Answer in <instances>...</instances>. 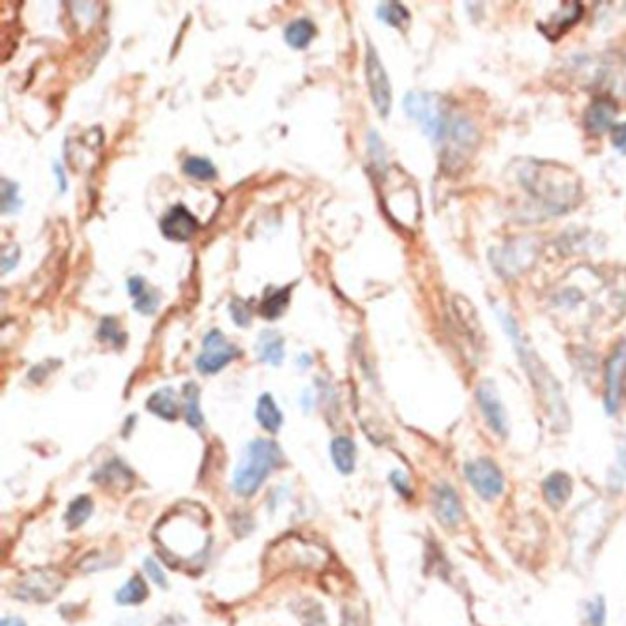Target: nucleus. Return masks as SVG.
<instances>
[{
  "label": "nucleus",
  "instance_id": "nucleus-26",
  "mask_svg": "<svg viewBox=\"0 0 626 626\" xmlns=\"http://www.w3.org/2000/svg\"><path fill=\"white\" fill-rule=\"evenodd\" d=\"M127 287H129L131 298L135 300V309L138 313L153 314L157 311L158 296L155 292H149L146 281L135 276L127 281Z\"/></svg>",
  "mask_w": 626,
  "mask_h": 626
},
{
  "label": "nucleus",
  "instance_id": "nucleus-11",
  "mask_svg": "<svg viewBox=\"0 0 626 626\" xmlns=\"http://www.w3.org/2000/svg\"><path fill=\"white\" fill-rule=\"evenodd\" d=\"M476 140H478V133L470 120L463 116L452 118V122L448 125L447 135L443 138V142H447L443 164H447L448 168L456 169V171L461 169V166L469 160L470 153L474 151Z\"/></svg>",
  "mask_w": 626,
  "mask_h": 626
},
{
  "label": "nucleus",
  "instance_id": "nucleus-10",
  "mask_svg": "<svg viewBox=\"0 0 626 626\" xmlns=\"http://www.w3.org/2000/svg\"><path fill=\"white\" fill-rule=\"evenodd\" d=\"M465 478L472 491L485 502L498 500L505 491V476L502 469L489 458L472 459L465 463Z\"/></svg>",
  "mask_w": 626,
  "mask_h": 626
},
{
  "label": "nucleus",
  "instance_id": "nucleus-38",
  "mask_svg": "<svg viewBox=\"0 0 626 626\" xmlns=\"http://www.w3.org/2000/svg\"><path fill=\"white\" fill-rule=\"evenodd\" d=\"M100 338L105 342H111L112 346H122L125 335L120 333V327L112 318H105L101 322Z\"/></svg>",
  "mask_w": 626,
  "mask_h": 626
},
{
  "label": "nucleus",
  "instance_id": "nucleus-40",
  "mask_svg": "<svg viewBox=\"0 0 626 626\" xmlns=\"http://www.w3.org/2000/svg\"><path fill=\"white\" fill-rule=\"evenodd\" d=\"M144 570H146L147 577H149L151 581L155 582L157 586H162V588H168V579H166V573H164V570H162V566L158 564L157 560H144Z\"/></svg>",
  "mask_w": 626,
  "mask_h": 626
},
{
  "label": "nucleus",
  "instance_id": "nucleus-16",
  "mask_svg": "<svg viewBox=\"0 0 626 626\" xmlns=\"http://www.w3.org/2000/svg\"><path fill=\"white\" fill-rule=\"evenodd\" d=\"M432 511L436 515L437 522L447 529L458 527L463 522V515H465L458 492L448 483H439L434 487Z\"/></svg>",
  "mask_w": 626,
  "mask_h": 626
},
{
  "label": "nucleus",
  "instance_id": "nucleus-9",
  "mask_svg": "<svg viewBox=\"0 0 626 626\" xmlns=\"http://www.w3.org/2000/svg\"><path fill=\"white\" fill-rule=\"evenodd\" d=\"M65 588V577L50 568H35L17 582L13 597L24 603H48Z\"/></svg>",
  "mask_w": 626,
  "mask_h": 626
},
{
  "label": "nucleus",
  "instance_id": "nucleus-42",
  "mask_svg": "<svg viewBox=\"0 0 626 626\" xmlns=\"http://www.w3.org/2000/svg\"><path fill=\"white\" fill-rule=\"evenodd\" d=\"M612 144L619 153L626 155V122L619 123L612 129Z\"/></svg>",
  "mask_w": 626,
  "mask_h": 626
},
{
  "label": "nucleus",
  "instance_id": "nucleus-6",
  "mask_svg": "<svg viewBox=\"0 0 626 626\" xmlns=\"http://www.w3.org/2000/svg\"><path fill=\"white\" fill-rule=\"evenodd\" d=\"M324 562L325 549L318 548L300 535H289L278 540L267 555V566L280 571L311 570L322 566Z\"/></svg>",
  "mask_w": 626,
  "mask_h": 626
},
{
  "label": "nucleus",
  "instance_id": "nucleus-37",
  "mask_svg": "<svg viewBox=\"0 0 626 626\" xmlns=\"http://www.w3.org/2000/svg\"><path fill=\"white\" fill-rule=\"evenodd\" d=\"M19 206H21V201H19L17 186L10 180H2V210L4 213L15 212L19 210Z\"/></svg>",
  "mask_w": 626,
  "mask_h": 626
},
{
  "label": "nucleus",
  "instance_id": "nucleus-25",
  "mask_svg": "<svg viewBox=\"0 0 626 626\" xmlns=\"http://www.w3.org/2000/svg\"><path fill=\"white\" fill-rule=\"evenodd\" d=\"M258 355L263 362L272 364V366H280L283 357H285L283 338L274 331H263L259 335Z\"/></svg>",
  "mask_w": 626,
  "mask_h": 626
},
{
  "label": "nucleus",
  "instance_id": "nucleus-2",
  "mask_svg": "<svg viewBox=\"0 0 626 626\" xmlns=\"http://www.w3.org/2000/svg\"><path fill=\"white\" fill-rule=\"evenodd\" d=\"M518 180L551 213L568 212L581 199V180L570 168L557 162H524L518 169Z\"/></svg>",
  "mask_w": 626,
  "mask_h": 626
},
{
  "label": "nucleus",
  "instance_id": "nucleus-36",
  "mask_svg": "<svg viewBox=\"0 0 626 626\" xmlns=\"http://www.w3.org/2000/svg\"><path fill=\"white\" fill-rule=\"evenodd\" d=\"M588 626H606V603L603 597H595L586 604Z\"/></svg>",
  "mask_w": 626,
  "mask_h": 626
},
{
  "label": "nucleus",
  "instance_id": "nucleus-28",
  "mask_svg": "<svg viewBox=\"0 0 626 626\" xmlns=\"http://www.w3.org/2000/svg\"><path fill=\"white\" fill-rule=\"evenodd\" d=\"M314 35H316V26L309 19H296L285 30V41L292 48L302 50L313 41Z\"/></svg>",
  "mask_w": 626,
  "mask_h": 626
},
{
  "label": "nucleus",
  "instance_id": "nucleus-20",
  "mask_svg": "<svg viewBox=\"0 0 626 626\" xmlns=\"http://www.w3.org/2000/svg\"><path fill=\"white\" fill-rule=\"evenodd\" d=\"M582 6L577 2L562 4L559 12L553 13L548 23L540 24V30L548 35L551 41H557L560 35L566 34L573 24L579 23L582 19Z\"/></svg>",
  "mask_w": 626,
  "mask_h": 626
},
{
  "label": "nucleus",
  "instance_id": "nucleus-21",
  "mask_svg": "<svg viewBox=\"0 0 626 626\" xmlns=\"http://www.w3.org/2000/svg\"><path fill=\"white\" fill-rule=\"evenodd\" d=\"M542 494L544 500L549 507L553 509H562L564 505L570 502L571 494H573V481L570 474L566 472H553L542 483Z\"/></svg>",
  "mask_w": 626,
  "mask_h": 626
},
{
  "label": "nucleus",
  "instance_id": "nucleus-41",
  "mask_svg": "<svg viewBox=\"0 0 626 626\" xmlns=\"http://www.w3.org/2000/svg\"><path fill=\"white\" fill-rule=\"evenodd\" d=\"M230 313L235 320V324L245 327L250 322V309L243 300H234L230 303Z\"/></svg>",
  "mask_w": 626,
  "mask_h": 626
},
{
  "label": "nucleus",
  "instance_id": "nucleus-27",
  "mask_svg": "<svg viewBox=\"0 0 626 626\" xmlns=\"http://www.w3.org/2000/svg\"><path fill=\"white\" fill-rule=\"evenodd\" d=\"M147 597H149V588H147L146 581L140 575H135L118 590L116 603L122 606H136V604L144 603Z\"/></svg>",
  "mask_w": 626,
  "mask_h": 626
},
{
  "label": "nucleus",
  "instance_id": "nucleus-19",
  "mask_svg": "<svg viewBox=\"0 0 626 626\" xmlns=\"http://www.w3.org/2000/svg\"><path fill=\"white\" fill-rule=\"evenodd\" d=\"M94 481L100 483L101 487L125 492L135 483V472L120 459H112L94 474Z\"/></svg>",
  "mask_w": 626,
  "mask_h": 626
},
{
  "label": "nucleus",
  "instance_id": "nucleus-32",
  "mask_svg": "<svg viewBox=\"0 0 626 626\" xmlns=\"http://www.w3.org/2000/svg\"><path fill=\"white\" fill-rule=\"evenodd\" d=\"M184 173L195 180H213L217 177V169L210 160L201 157H190L184 160Z\"/></svg>",
  "mask_w": 626,
  "mask_h": 626
},
{
  "label": "nucleus",
  "instance_id": "nucleus-24",
  "mask_svg": "<svg viewBox=\"0 0 626 626\" xmlns=\"http://www.w3.org/2000/svg\"><path fill=\"white\" fill-rule=\"evenodd\" d=\"M256 417H258V423L261 425V428H265L270 434L280 432L281 425H283V414H281L278 404L274 403V399H272V395H269V393L259 397Z\"/></svg>",
  "mask_w": 626,
  "mask_h": 626
},
{
  "label": "nucleus",
  "instance_id": "nucleus-17",
  "mask_svg": "<svg viewBox=\"0 0 626 626\" xmlns=\"http://www.w3.org/2000/svg\"><path fill=\"white\" fill-rule=\"evenodd\" d=\"M160 230L171 241L186 243V241H190L193 235L197 234L199 221L193 213L188 212L182 204H179L164 215V219L160 223Z\"/></svg>",
  "mask_w": 626,
  "mask_h": 626
},
{
  "label": "nucleus",
  "instance_id": "nucleus-29",
  "mask_svg": "<svg viewBox=\"0 0 626 626\" xmlns=\"http://www.w3.org/2000/svg\"><path fill=\"white\" fill-rule=\"evenodd\" d=\"M199 388L197 384L188 382L184 386V417H186V423L191 428H201L204 423V417H202L201 404H199Z\"/></svg>",
  "mask_w": 626,
  "mask_h": 626
},
{
  "label": "nucleus",
  "instance_id": "nucleus-31",
  "mask_svg": "<svg viewBox=\"0 0 626 626\" xmlns=\"http://www.w3.org/2000/svg\"><path fill=\"white\" fill-rule=\"evenodd\" d=\"M289 298H291L289 289H280V291L272 292V294H269V296L263 300V303H261V314H263L265 318H269V320L278 318V316L285 313V309H287V305H289Z\"/></svg>",
  "mask_w": 626,
  "mask_h": 626
},
{
  "label": "nucleus",
  "instance_id": "nucleus-1",
  "mask_svg": "<svg viewBox=\"0 0 626 626\" xmlns=\"http://www.w3.org/2000/svg\"><path fill=\"white\" fill-rule=\"evenodd\" d=\"M210 518L201 505H175L155 529L160 555L171 566H199L210 549Z\"/></svg>",
  "mask_w": 626,
  "mask_h": 626
},
{
  "label": "nucleus",
  "instance_id": "nucleus-23",
  "mask_svg": "<svg viewBox=\"0 0 626 626\" xmlns=\"http://www.w3.org/2000/svg\"><path fill=\"white\" fill-rule=\"evenodd\" d=\"M331 458H333L336 470L340 474H344V476L351 474L355 470V463H357L355 443L346 436L335 437L331 443Z\"/></svg>",
  "mask_w": 626,
  "mask_h": 626
},
{
  "label": "nucleus",
  "instance_id": "nucleus-22",
  "mask_svg": "<svg viewBox=\"0 0 626 626\" xmlns=\"http://www.w3.org/2000/svg\"><path fill=\"white\" fill-rule=\"evenodd\" d=\"M147 410L164 421H175L179 417V399L171 388H162L147 399Z\"/></svg>",
  "mask_w": 626,
  "mask_h": 626
},
{
  "label": "nucleus",
  "instance_id": "nucleus-13",
  "mask_svg": "<svg viewBox=\"0 0 626 626\" xmlns=\"http://www.w3.org/2000/svg\"><path fill=\"white\" fill-rule=\"evenodd\" d=\"M366 79H368L369 94L375 109L382 118H386L392 111V83L386 74V68L382 67L381 59L377 56L375 48L368 46L366 54Z\"/></svg>",
  "mask_w": 626,
  "mask_h": 626
},
{
  "label": "nucleus",
  "instance_id": "nucleus-4",
  "mask_svg": "<svg viewBox=\"0 0 626 626\" xmlns=\"http://www.w3.org/2000/svg\"><path fill=\"white\" fill-rule=\"evenodd\" d=\"M498 316H500V322L504 325L505 333L513 340L516 351H518V357L522 360V364H524V368L529 373L531 381L535 384L537 392L540 393L542 401L548 406L549 414L555 415V417L557 415H560V417L568 415V408H566L564 399H562L559 384L553 379V375L549 373L546 364L533 351V347L527 344L526 338L522 336L520 329H518L515 318L511 314L505 313V311H498Z\"/></svg>",
  "mask_w": 626,
  "mask_h": 626
},
{
  "label": "nucleus",
  "instance_id": "nucleus-43",
  "mask_svg": "<svg viewBox=\"0 0 626 626\" xmlns=\"http://www.w3.org/2000/svg\"><path fill=\"white\" fill-rule=\"evenodd\" d=\"M54 169H56V173H57V182H59V184H61V191H65L67 190V180H65V173H63V168H61V166H54Z\"/></svg>",
  "mask_w": 626,
  "mask_h": 626
},
{
  "label": "nucleus",
  "instance_id": "nucleus-14",
  "mask_svg": "<svg viewBox=\"0 0 626 626\" xmlns=\"http://www.w3.org/2000/svg\"><path fill=\"white\" fill-rule=\"evenodd\" d=\"M237 357V349L224 340L221 331H210L204 336L202 353L197 357V369L206 375H213L228 366Z\"/></svg>",
  "mask_w": 626,
  "mask_h": 626
},
{
  "label": "nucleus",
  "instance_id": "nucleus-18",
  "mask_svg": "<svg viewBox=\"0 0 626 626\" xmlns=\"http://www.w3.org/2000/svg\"><path fill=\"white\" fill-rule=\"evenodd\" d=\"M617 116V107L610 98H599L584 112V127L590 135H603L612 129Z\"/></svg>",
  "mask_w": 626,
  "mask_h": 626
},
{
  "label": "nucleus",
  "instance_id": "nucleus-15",
  "mask_svg": "<svg viewBox=\"0 0 626 626\" xmlns=\"http://www.w3.org/2000/svg\"><path fill=\"white\" fill-rule=\"evenodd\" d=\"M476 401H478L485 423L489 425L492 432L498 437L507 436L509 421H507V414H505L504 403H502V399H500V395L496 392L492 382H481L478 390H476Z\"/></svg>",
  "mask_w": 626,
  "mask_h": 626
},
{
  "label": "nucleus",
  "instance_id": "nucleus-30",
  "mask_svg": "<svg viewBox=\"0 0 626 626\" xmlns=\"http://www.w3.org/2000/svg\"><path fill=\"white\" fill-rule=\"evenodd\" d=\"M92 511H94L92 498H89V496H78L72 504L68 505L67 515H65L68 527L70 529H78V527L83 526L89 520Z\"/></svg>",
  "mask_w": 626,
  "mask_h": 626
},
{
  "label": "nucleus",
  "instance_id": "nucleus-35",
  "mask_svg": "<svg viewBox=\"0 0 626 626\" xmlns=\"http://www.w3.org/2000/svg\"><path fill=\"white\" fill-rule=\"evenodd\" d=\"M298 615L303 626H329L322 606L314 601H303L302 606L298 608Z\"/></svg>",
  "mask_w": 626,
  "mask_h": 626
},
{
  "label": "nucleus",
  "instance_id": "nucleus-39",
  "mask_svg": "<svg viewBox=\"0 0 626 626\" xmlns=\"http://www.w3.org/2000/svg\"><path fill=\"white\" fill-rule=\"evenodd\" d=\"M390 483H392V487L397 491V494H401L403 498H412V496H414V489H412L410 478H408L404 472H401V470L392 472Z\"/></svg>",
  "mask_w": 626,
  "mask_h": 626
},
{
  "label": "nucleus",
  "instance_id": "nucleus-33",
  "mask_svg": "<svg viewBox=\"0 0 626 626\" xmlns=\"http://www.w3.org/2000/svg\"><path fill=\"white\" fill-rule=\"evenodd\" d=\"M626 483V445L623 443L617 448V456L612 469L608 472V487H612L614 491H621Z\"/></svg>",
  "mask_w": 626,
  "mask_h": 626
},
{
  "label": "nucleus",
  "instance_id": "nucleus-7",
  "mask_svg": "<svg viewBox=\"0 0 626 626\" xmlns=\"http://www.w3.org/2000/svg\"><path fill=\"white\" fill-rule=\"evenodd\" d=\"M404 111L421 125L430 140L443 142L452 118L439 96L430 92H410L404 100Z\"/></svg>",
  "mask_w": 626,
  "mask_h": 626
},
{
  "label": "nucleus",
  "instance_id": "nucleus-44",
  "mask_svg": "<svg viewBox=\"0 0 626 626\" xmlns=\"http://www.w3.org/2000/svg\"><path fill=\"white\" fill-rule=\"evenodd\" d=\"M2 626H26L23 619H19V617H6L4 621H2Z\"/></svg>",
  "mask_w": 626,
  "mask_h": 626
},
{
  "label": "nucleus",
  "instance_id": "nucleus-34",
  "mask_svg": "<svg viewBox=\"0 0 626 626\" xmlns=\"http://www.w3.org/2000/svg\"><path fill=\"white\" fill-rule=\"evenodd\" d=\"M377 13H379V19H382L384 23L390 24V26H395V28H401L410 19V13L404 8L403 4H395V2L381 4L377 8Z\"/></svg>",
  "mask_w": 626,
  "mask_h": 626
},
{
  "label": "nucleus",
  "instance_id": "nucleus-12",
  "mask_svg": "<svg viewBox=\"0 0 626 626\" xmlns=\"http://www.w3.org/2000/svg\"><path fill=\"white\" fill-rule=\"evenodd\" d=\"M626 382V342L615 347L604 373V406L608 415L619 412Z\"/></svg>",
  "mask_w": 626,
  "mask_h": 626
},
{
  "label": "nucleus",
  "instance_id": "nucleus-3",
  "mask_svg": "<svg viewBox=\"0 0 626 626\" xmlns=\"http://www.w3.org/2000/svg\"><path fill=\"white\" fill-rule=\"evenodd\" d=\"M604 298L612 302L619 298L610 287V281L593 270H577L555 291L551 309L566 316L573 324L588 325L595 318V307H601Z\"/></svg>",
  "mask_w": 626,
  "mask_h": 626
},
{
  "label": "nucleus",
  "instance_id": "nucleus-5",
  "mask_svg": "<svg viewBox=\"0 0 626 626\" xmlns=\"http://www.w3.org/2000/svg\"><path fill=\"white\" fill-rule=\"evenodd\" d=\"M281 450L270 439H254L234 470L232 487L237 496L250 498L261 489L272 470L281 465Z\"/></svg>",
  "mask_w": 626,
  "mask_h": 626
},
{
  "label": "nucleus",
  "instance_id": "nucleus-8",
  "mask_svg": "<svg viewBox=\"0 0 626 626\" xmlns=\"http://www.w3.org/2000/svg\"><path fill=\"white\" fill-rule=\"evenodd\" d=\"M540 254V243L535 237H518L507 241L491 254L492 265L504 278H518L535 265Z\"/></svg>",
  "mask_w": 626,
  "mask_h": 626
}]
</instances>
